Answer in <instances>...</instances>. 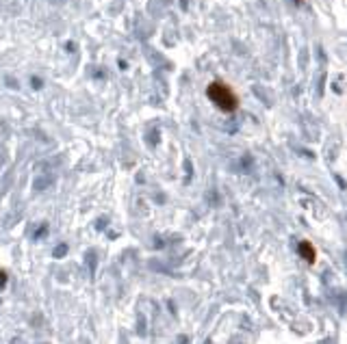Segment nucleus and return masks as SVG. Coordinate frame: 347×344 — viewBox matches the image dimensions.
I'll return each instance as SVG.
<instances>
[{"mask_svg":"<svg viewBox=\"0 0 347 344\" xmlns=\"http://www.w3.org/2000/svg\"><path fill=\"white\" fill-rule=\"evenodd\" d=\"M297 253H300V258L306 260L308 264H314V262H317V249H314V245L311 240H302V243L297 245Z\"/></svg>","mask_w":347,"mask_h":344,"instance_id":"nucleus-2","label":"nucleus"},{"mask_svg":"<svg viewBox=\"0 0 347 344\" xmlns=\"http://www.w3.org/2000/svg\"><path fill=\"white\" fill-rule=\"evenodd\" d=\"M0 286H4V273H0Z\"/></svg>","mask_w":347,"mask_h":344,"instance_id":"nucleus-3","label":"nucleus"},{"mask_svg":"<svg viewBox=\"0 0 347 344\" xmlns=\"http://www.w3.org/2000/svg\"><path fill=\"white\" fill-rule=\"evenodd\" d=\"M206 95L213 102V106H217L221 113L232 115L239 108V95L237 91L232 89L230 85L221 83V80H213L208 87H206Z\"/></svg>","mask_w":347,"mask_h":344,"instance_id":"nucleus-1","label":"nucleus"},{"mask_svg":"<svg viewBox=\"0 0 347 344\" xmlns=\"http://www.w3.org/2000/svg\"><path fill=\"white\" fill-rule=\"evenodd\" d=\"M293 2H297V4H304V0H293Z\"/></svg>","mask_w":347,"mask_h":344,"instance_id":"nucleus-4","label":"nucleus"}]
</instances>
